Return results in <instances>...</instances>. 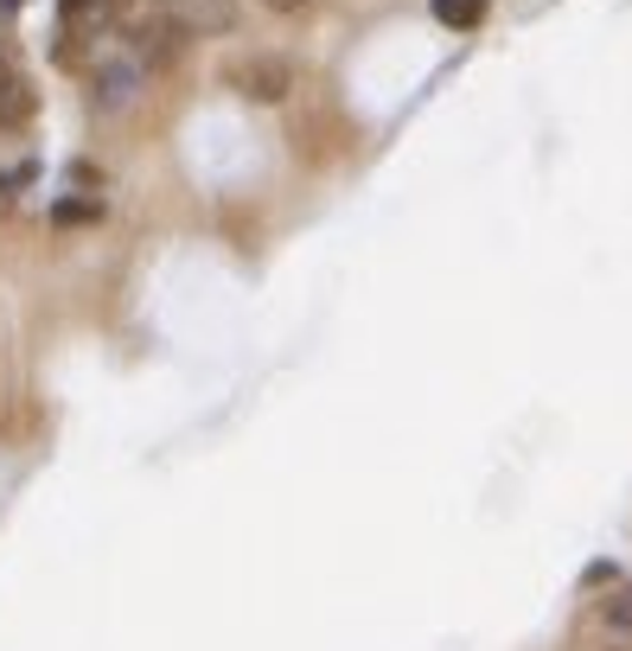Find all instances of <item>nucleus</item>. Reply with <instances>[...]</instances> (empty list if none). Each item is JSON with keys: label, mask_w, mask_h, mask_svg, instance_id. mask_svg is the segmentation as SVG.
I'll return each mask as SVG.
<instances>
[{"label": "nucleus", "mask_w": 632, "mask_h": 651, "mask_svg": "<svg viewBox=\"0 0 632 651\" xmlns=\"http://www.w3.org/2000/svg\"><path fill=\"white\" fill-rule=\"evenodd\" d=\"M230 83L250 96V103H288V90H295V65L288 58H275V52H256V58H243Z\"/></svg>", "instance_id": "1"}, {"label": "nucleus", "mask_w": 632, "mask_h": 651, "mask_svg": "<svg viewBox=\"0 0 632 651\" xmlns=\"http://www.w3.org/2000/svg\"><path fill=\"white\" fill-rule=\"evenodd\" d=\"M186 20L180 13H153L135 26V58H141V71H160V65H173L180 52H186Z\"/></svg>", "instance_id": "2"}, {"label": "nucleus", "mask_w": 632, "mask_h": 651, "mask_svg": "<svg viewBox=\"0 0 632 651\" xmlns=\"http://www.w3.org/2000/svg\"><path fill=\"white\" fill-rule=\"evenodd\" d=\"M141 90V58H110L96 65V108H128Z\"/></svg>", "instance_id": "3"}, {"label": "nucleus", "mask_w": 632, "mask_h": 651, "mask_svg": "<svg viewBox=\"0 0 632 651\" xmlns=\"http://www.w3.org/2000/svg\"><path fill=\"white\" fill-rule=\"evenodd\" d=\"M485 13H492V0H435V20L447 33H473Z\"/></svg>", "instance_id": "4"}, {"label": "nucleus", "mask_w": 632, "mask_h": 651, "mask_svg": "<svg viewBox=\"0 0 632 651\" xmlns=\"http://www.w3.org/2000/svg\"><path fill=\"white\" fill-rule=\"evenodd\" d=\"M33 115V90H26V77H0V128H13V122H26Z\"/></svg>", "instance_id": "5"}, {"label": "nucleus", "mask_w": 632, "mask_h": 651, "mask_svg": "<svg viewBox=\"0 0 632 651\" xmlns=\"http://www.w3.org/2000/svg\"><path fill=\"white\" fill-rule=\"evenodd\" d=\"M51 224H58V230H77V224H103V198H58V205H51Z\"/></svg>", "instance_id": "6"}, {"label": "nucleus", "mask_w": 632, "mask_h": 651, "mask_svg": "<svg viewBox=\"0 0 632 651\" xmlns=\"http://www.w3.org/2000/svg\"><path fill=\"white\" fill-rule=\"evenodd\" d=\"M600 619H607L613 632H632V587H620V594H607V601H600Z\"/></svg>", "instance_id": "7"}, {"label": "nucleus", "mask_w": 632, "mask_h": 651, "mask_svg": "<svg viewBox=\"0 0 632 651\" xmlns=\"http://www.w3.org/2000/svg\"><path fill=\"white\" fill-rule=\"evenodd\" d=\"M262 7H268V13H300L307 0H262Z\"/></svg>", "instance_id": "8"}, {"label": "nucleus", "mask_w": 632, "mask_h": 651, "mask_svg": "<svg viewBox=\"0 0 632 651\" xmlns=\"http://www.w3.org/2000/svg\"><path fill=\"white\" fill-rule=\"evenodd\" d=\"M65 7H71V13H90V7H96V0H65Z\"/></svg>", "instance_id": "9"}, {"label": "nucleus", "mask_w": 632, "mask_h": 651, "mask_svg": "<svg viewBox=\"0 0 632 651\" xmlns=\"http://www.w3.org/2000/svg\"><path fill=\"white\" fill-rule=\"evenodd\" d=\"M166 7H192V0H166Z\"/></svg>", "instance_id": "10"}, {"label": "nucleus", "mask_w": 632, "mask_h": 651, "mask_svg": "<svg viewBox=\"0 0 632 651\" xmlns=\"http://www.w3.org/2000/svg\"><path fill=\"white\" fill-rule=\"evenodd\" d=\"M0 77H7V65H0Z\"/></svg>", "instance_id": "11"}]
</instances>
